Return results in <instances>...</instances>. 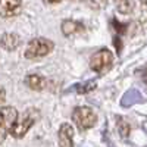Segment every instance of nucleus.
I'll return each mask as SVG.
<instances>
[{
    "instance_id": "obj_1",
    "label": "nucleus",
    "mask_w": 147,
    "mask_h": 147,
    "mask_svg": "<svg viewBox=\"0 0 147 147\" xmlns=\"http://www.w3.org/2000/svg\"><path fill=\"white\" fill-rule=\"evenodd\" d=\"M38 119V110L34 109V107H30L24 112L21 116L16 118L15 124L12 125L10 128V134L13 136L15 138H22L25 134L28 132V129L34 125V122Z\"/></svg>"
},
{
    "instance_id": "obj_2",
    "label": "nucleus",
    "mask_w": 147,
    "mask_h": 147,
    "mask_svg": "<svg viewBox=\"0 0 147 147\" xmlns=\"http://www.w3.org/2000/svg\"><path fill=\"white\" fill-rule=\"evenodd\" d=\"M72 121L75 122V125L80 129H90L96 125L97 122V116L93 112L91 107L87 106H80L74 110L72 113Z\"/></svg>"
},
{
    "instance_id": "obj_3",
    "label": "nucleus",
    "mask_w": 147,
    "mask_h": 147,
    "mask_svg": "<svg viewBox=\"0 0 147 147\" xmlns=\"http://www.w3.org/2000/svg\"><path fill=\"white\" fill-rule=\"evenodd\" d=\"M53 50V43L47 38H34L30 41L27 50H25V57L28 59H35V57H43L49 55Z\"/></svg>"
},
{
    "instance_id": "obj_4",
    "label": "nucleus",
    "mask_w": 147,
    "mask_h": 147,
    "mask_svg": "<svg viewBox=\"0 0 147 147\" xmlns=\"http://www.w3.org/2000/svg\"><path fill=\"white\" fill-rule=\"evenodd\" d=\"M16 118H18V112L15 107L5 106L0 109V144L5 141L12 125L15 124Z\"/></svg>"
},
{
    "instance_id": "obj_5",
    "label": "nucleus",
    "mask_w": 147,
    "mask_h": 147,
    "mask_svg": "<svg viewBox=\"0 0 147 147\" xmlns=\"http://www.w3.org/2000/svg\"><path fill=\"white\" fill-rule=\"evenodd\" d=\"M112 62H113L112 53H110L107 49H102V50H99L97 53L93 55V57L90 60V66H91L93 71L103 74L112 66Z\"/></svg>"
},
{
    "instance_id": "obj_6",
    "label": "nucleus",
    "mask_w": 147,
    "mask_h": 147,
    "mask_svg": "<svg viewBox=\"0 0 147 147\" xmlns=\"http://www.w3.org/2000/svg\"><path fill=\"white\" fill-rule=\"evenodd\" d=\"M22 0H0V16L10 18L21 12Z\"/></svg>"
},
{
    "instance_id": "obj_7",
    "label": "nucleus",
    "mask_w": 147,
    "mask_h": 147,
    "mask_svg": "<svg viewBox=\"0 0 147 147\" xmlns=\"http://www.w3.org/2000/svg\"><path fill=\"white\" fill-rule=\"evenodd\" d=\"M59 147H74V129L69 124H63L59 129Z\"/></svg>"
},
{
    "instance_id": "obj_8",
    "label": "nucleus",
    "mask_w": 147,
    "mask_h": 147,
    "mask_svg": "<svg viewBox=\"0 0 147 147\" xmlns=\"http://www.w3.org/2000/svg\"><path fill=\"white\" fill-rule=\"evenodd\" d=\"M85 28L81 22L78 21H71V19H66L63 21L62 24V32L66 35V37H71V35H77V34H81L84 32Z\"/></svg>"
},
{
    "instance_id": "obj_9",
    "label": "nucleus",
    "mask_w": 147,
    "mask_h": 147,
    "mask_svg": "<svg viewBox=\"0 0 147 147\" xmlns=\"http://www.w3.org/2000/svg\"><path fill=\"white\" fill-rule=\"evenodd\" d=\"M0 46H2L5 50H15V49L19 46V37L13 32H6L2 35L0 38Z\"/></svg>"
},
{
    "instance_id": "obj_10",
    "label": "nucleus",
    "mask_w": 147,
    "mask_h": 147,
    "mask_svg": "<svg viewBox=\"0 0 147 147\" xmlns=\"http://www.w3.org/2000/svg\"><path fill=\"white\" fill-rule=\"evenodd\" d=\"M25 82H27V85L31 90H43L44 85H46L44 78L40 77V75H28Z\"/></svg>"
},
{
    "instance_id": "obj_11",
    "label": "nucleus",
    "mask_w": 147,
    "mask_h": 147,
    "mask_svg": "<svg viewBox=\"0 0 147 147\" xmlns=\"http://www.w3.org/2000/svg\"><path fill=\"white\" fill-rule=\"evenodd\" d=\"M115 5L121 13H129L132 10V2L131 0H115Z\"/></svg>"
},
{
    "instance_id": "obj_12",
    "label": "nucleus",
    "mask_w": 147,
    "mask_h": 147,
    "mask_svg": "<svg viewBox=\"0 0 147 147\" xmlns=\"http://www.w3.org/2000/svg\"><path fill=\"white\" fill-rule=\"evenodd\" d=\"M5 99H6V93H5L3 88H0V103H3Z\"/></svg>"
},
{
    "instance_id": "obj_13",
    "label": "nucleus",
    "mask_w": 147,
    "mask_h": 147,
    "mask_svg": "<svg viewBox=\"0 0 147 147\" xmlns=\"http://www.w3.org/2000/svg\"><path fill=\"white\" fill-rule=\"evenodd\" d=\"M115 46H116V52L119 53V52H121V47H122V46H121V40L118 41V37H115Z\"/></svg>"
},
{
    "instance_id": "obj_14",
    "label": "nucleus",
    "mask_w": 147,
    "mask_h": 147,
    "mask_svg": "<svg viewBox=\"0 0 147 147\" xmlns=\"http://www.w3.org/2000/svg\"><path fill=\"white\" fill-rule=\"evenodd\" d=\"M44 2H47V3H59V2H62V0H44Z\"/></svg>"
},
{
    "instance_id": "obj_15",
    "label": "nucleus",
    "mask_w": 147,
    "mask_h": 147,
    "mask_svg": "<svg viewBox=\"0 0 147 147\" xmlns=\"http://www.w3.org/2000/svg\"><path fill=\"white\" fill-rule=\"evenodd\" d=\"M141 3H143V5H146V6H147V0H141Z\"/></svg>"
},
{
    "instance_id": "obj_16",
    "label": "nucleus",
    "mask_w": 147,
    "mask_h": 147,
    "mask_svg": "<svg viewBox=\"0 0 147 147\" xmlns=\"http://www.w3.org/2000/svg\"><path fill=\"white\" fill-rule=\"evenodd\" d=\"M146 82H147V75H146Z\"/></svg>"
}]
</instances>
